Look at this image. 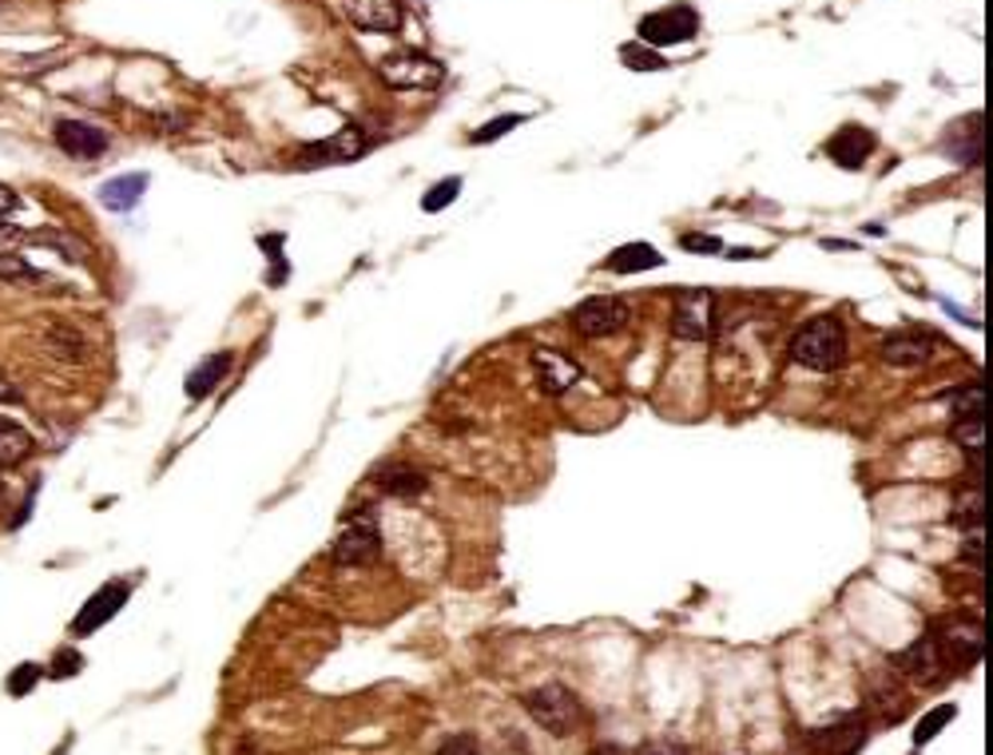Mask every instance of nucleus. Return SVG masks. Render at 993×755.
<instances>
[{
	"label": "nucleus",
	"instance_id": "b1692460",
	"mask_svg": "<svg viewBox=\"0 0 993 755\" xmlns=\"http://www.w3.org/2000/svg\"><path fill=\"white\" fill-rule=\"evenodd\" d=\"M32 453V434L24 425H17L12 417H0V470H12V465L29 462Z\"/></svg>",
	"mask_w": 993,
	"mask_h": 755
},
{
	"label": "nucleus",
	"instance_id": "4c0bfd02",
	"mask_svg": "<svg viewBox=\"0 0 993 755\" xmlns=\"http://www.w3.org/2000/svg\"><path fill=\"white\" fill-rule=\"evenodd\" d=\"M965 561L974 568H982V528H974V533H965V545H962Z\"/></svg>",
	"mask_w": 993,
	"mask_h": 755
},
{
	"label": "nucleus",
	"instance_id": "4be33fe9",
	"mask_svg": "<svg viewBox=\"0 0 993 755\" xmlns=\"http://www.w3.org/2000/svg\"><path fill=\"white\" fill-rule=\"evenodd\" d=\"M656 266H663V255L652 243H625L608 255V271L612 274H640V271H656Z\"/></svg>",
	"mask_w": 993,
	"mask_h": 755
},
{
	"label": "nucleus",
	"instance_id": "f257e3e1",
	"mask_svg": "<svg viewBox=\"0 0 993 755\" xmlns=\"http://www.w3.org/2000/svg\"><path fill=\"white\" fill-rule=\"evenodd\" d=\"M787 354H791L794 366L814 370V374H834V370L847 366L851 339H847V326H842L839 314H814L791 334Z\"/></svg>",
	"mask_w": 993,
	"mask_h": 755
},
{
	"label": "nucleus",
	"instance_id": "9d476101",
	"mask_svg": "<svg viewBox=\"0 0 993 755\" xmlns=\"http://www.w3.org/2000/svg\"><path fill=\"white\" fill-rule=\"evenodd\" d=\"M366 155V135L358 132V128H342L338 135H331V140H322V143H306L303 151H298V160H294V168H326V163H354Z\"/></svg>",
	"mask_w": 993,
	"mask_h": 755
},
{
	"label": "nucleus",
	"instance_id": "ea45409f",
	"mask_svg": "<svg viewBox=\"0 0 993 755\" xmlns=\"http://www.w3.org/2000/svg\"><path fill=\"white\" fill-rule=\"evenodd\" d=\"M17 208H20V195L9 188V183H0V223H4Z\"/></svg>",
	"mask_w": 993,
	"mask_h": 755
},
{
	"label": "nucleus",
	"instance_id": "c03bdc74",
	"mask_svg": "<svg viewBox=\"0 0 993 755\" xmlns=\"http://www.w3.org/2000/svg\"><path fill=\"white\" fill-rule=\"evenodd\" d=\"M4 493H9V490H4V482H0V501H4Z\"/></svg>",
	"mask_w": 993,
	"mask_h": 755
},
{
	"label": "nucleus",
	"instance_id": "f8f14e48",
	"mask_svg": "<svg viewBox=\"0 0 993 755\" xmlns=\"http://www.w3.org/2000/svg\"><path fill=\"white\" fill-rule=\"evenodd\" d=\"M533 370H537V390L540 394H549V397L568 394V390L580 382V374H585L577 362L565 359L560 350H549V346L533 350Z\"/></svg>",
	"mask_w": 993,
	"mask_h": 755
},
{
	"label": "nucleus",
	"instance_id": "4468645a",
	"mask_svg": "<svg viewBox=\"0 0 993 755\" xmlns=\"http://www.w3.org/2000/svg\"><path fill=\"white\" fill-rule=\"evenodd\" d=\"M942 151H946V160L962 163V168H977L985 155V123L982 115H965V120H957L954 128L946 132V140H942Z\"/></svg>",
	"mask_w": 993,
	"mask_h": 755
},
{
	"label": "nucleus",
	"instance_id": "2f4dec72",
	"mask_svg": "<svg viewBox=\"0 0 993 755\" xmlns=\"http://www.w3.org/2000/svg\"><path fill=\"white\" fill-rule=\"evenodd\" d=\"M529 120L525 112H509V115H497V120H489L485 128H477L474 132V143H493V140H501V135H509L513 128H520V123Z\"/></svg>",
	"mask_w": 993,
	"mask_h": 755
},
{
	"label": "nucleus",
	"instance_id": "9b49d317",
	"mask_svg": "<svg viewBox=\"0 0 993 755\" xmlns=\"http://www.w3.org/2000/svg\"><path fill=\"white\" fill-rule=\"evenodd\" d=\"M128 596H132V585H128V581H108L100 593H92L84 601V608H80L77 621H72V633L92 636L95 628H104V624L120 613L123 604H128Z\"/></svg>",
	"mask_w": 993,
	"mask_h": 755
},
{
	"label": "nucleus",
	"instance_id": "f03ea898",
	"mask_svg": "<svg viewBox=\"0 0 993 755\" xmlns=\"http://www.w3.org/2000/svg\"><path fill=\"white\" fill-rule=\"evenodd\" d=\"M520 704L533 716V724H540L549 736H573L580 724V704L565 684H540V688L525 692Z\"/></svg>",
	"mask_w": 993,
	"mask_h": 755
},
{
	"label": "nucleus",
	"instance_id": "cd10ccee",
	"mask_svg": "<svg viewBox=\"0 0 993 755\" xmlns=\"http://www.w3.org/2000/svg\"><path fill=\"white\" fill-rule=\"evenodd\" d=\"M950 437H954V442L962 445L965 453H977L985 445V414L954 417V425H950Z\"/></svg>",
	"mask_w": 993,
	"mask_h": 755
},
{
	"label": "nucleus",
	"instance_id": "20e7f679",
	"mask_svg": "<svg viewBox=\"0 0 993 755\" xmlns=\"http://www.w3.org/2000/svg\"><path fill=\"white\" fill-rule=\"evenodd\" d=\"M628 319H632V306L620 294H592V299L577 302L568 314L580 339H612L616 331H625Z\"/></svg>",
	"mask_w": 993,
	"mask_h": 755
},
{
	"label": "nucleus",
	"instance_id": "423d86ee",
	"mask_svg": "<svg viewBox=\"0 0 993 755\" xmlns=\"http://www.w3.org/2000/svg\"><path fill=\"white\" fill-rule=\"evenodd\" d=\"M700 32V12L691 4H668V9H656L636 24V37L652 48H676L688 44L691 37Z\"/></svg>",
	"mask_w": 993,
	"mask_h": 755
},
{
	"label": "nucleus",
	"instance_id": "f704fd0d",
	"mask_svg": "<svg viewBox=\"0 0 993 755\" xmlns=\"http://www.w3.org/2000/svg\"><path fill=\"white\" fill-rule=\"evenodd\" d=\"M680 246L691 251V255H723V251H728L723 239H716V235H683Z\"/></svg>",
	"mask_w": 993,
	"mask_h": 755
},
{
	"label": "nucleus",
	"instance_id": "58836bf2",
	"mask_svg": "<svg viewBox=\"0 0 993 755\" xmlns=\"http://www.w3.org/2000/svg\"><path fill=\"white\" fill-rule=\"evenodd\" d=\"M636 755H688L680 744H672V739H652V744H644Z\"/></svg>",
	"mask_w": 993,
	"mask_h": 755
},
{
	"label": "nucleus",
	"instance_id": "79ce46f5",
	"mask_svg": "<svg viewBox=\"0 0 993 755\" xmlns=\"http://www.w3.org/2000/svg\"><path fill=\"white\" fill-rule=\"evenodd\" d=\"M592 755H632V752H625V747H620V744H600Z\"/></svg>",
	"mask_w": 993,
	"mask_h": 755
},
{
	"label": "nucleus",
	"instance_id": "f3484780",
	"mask_svg": "<svg viewBox=\"0 0 993 755\" xmlns=\"http://www.w3.org/2000/svg\"><path fill=\"white\" fill-rule=\"evenodd\" d=\"M871 151H874V132H867V128H859V123H847V128H839V132L827 140V155L847 171H859Z\"/></svg>",
	"mask_w": 993,
	"mask_h": 755
},
{
	"label": "nucleus",
	"instance_id": "7ed1b4c3",
	"mask_svg": "<svg viewBox=\"0 0 993 755\" xmlns=\"http://www.w3.org/2000/svg\"><path fill=\"white\" fill-rule=\"evenodd\" d=\"M378 76L382 84H389L394 92H434L442 88L445 68L442 60H434L429 52H394V57L378 60Z\"/></svg>",
	"mask_w": 993,
	"mask_h": 755
},
{
	"label": "nucleus",
	"instance_id": "39448f33",
	"mask_svg": "<svg viewBox=\"0 0 993 755\" xmlns=\"http://www.w3.org/2000/svg\"><path fill=\"white\" fill-rule=\"evenodd\" d=\"M894 668H899L910 684H918V688H938V684L954 672V664H950V656L942 652L938 636L926 633V636H918L914 644H906V648L894 656Z\"/></svg>",
	"mask_w": 993,
	"mask_h": 755
},
{
	"label": "nucleus",
	"instance_id": "dca6fc26",
	"mask_svg": "<svg viewBox=\"0 0 993 755\" xmlns=\"http://www.w3.org/2000/svg\"><path fill=\"white\" fill-rule=\"evenodd\" d=\"M867 736H871L867 719L847 716L842 724H831V727H823V732H814L811 747H814V755H854L862 744H867Z\"/></svg>",
	"mask_w": 993,
	"mask_h": 755
},
{
	"label": "nucleus",
	"instance_id": "473e14b6",
	"mask_svg": "<svg viewBox=\"0 0 993 755\" xmlns=\"http://www.w3.org/2000/svg\"><path fill=\"white\" fill-rule=\"evenodd\" d=\"M620 57H625V68H636V72H663V68H668V60H660L656 52H648V48H636V44L620 48Z\"/></svg>",
	"mask_w": 993,
	"mask_h": 755
},
{
	"label": "nucleus",
	"instance_id": "a19ab883",
	"mask_svg": "<svg viewBox=\"0 0 993 755\" xmlns=\"http://www.w3.org/2000/svg\"><path fill=\"white\" fill-rule=\"evenodd\" d=\"M942 306H946V311H950V314H954V319H962V322H965V326H970V331H982V322H977V319H974V314L965 311V306H954V302H950V299H942Z\"/></svg>",
	"mask_w": 993,
	"mask_h": 755
},
{
	"label": "nucleus",
	"instance_id": "ddd939ff",
	"mask_svg": "<svg viewBox=\"0 0 993 755\" xmlns=\"http://www.w3.org/2000/svg\"><path fill=\"white\" fill-rule=\"evenodd\" d=\"M342 12L351 17L354 29L362 32H397L402 29V0H338Z\"/></svg>",
	"mask_w": 993,
	"mask_h": 755
},
{
	"label": "nucleus",
	"instance_id": "c85d7f7f",
	"mask_svg": "<svg viewBox=\"0 0 993 755\" xmlns=\"http://www.w3.org/2000/svg\"><path fill=\"white\" fill-rule=\"evenodd\" d=\"M942 402H946L950 414H954V417L985 414V390H982V386H957V390H946V394H942Z\"/></svg>",
	"mask_w": 993,
	"mask_h": 755
},
{
	"label": "nucleus",
	"instance_id": "e433bc0d",
	"mask_svg": "<svg viewBox=\"0 0 993 755\" xmlns=\"http://www.w3.org/2000/svg\"><path fill=\"white\" fill-rule=\"evenodd\" d=\"M80 664H84V661H80V652H72V648L57 652V668H52V676H77Z\"/></svg>",
	"mask_w": 993,
	"mask_h": 755
},
{
	"label": "nucleus",
	"instance_id": "a211bd4d",
	"mask_svg": "<svg viewBox=\"0 0 993 755\" xmlns=\"http://www.w3.org/2000/svg\"><path fill=\"white\" fill-rule=\"evenodd\" d=\"M148 183L152 175L148 171H123V175H112V180L100 188V203L115 215H128V211L140 208V199L148 195Z\"/></svg>",
	"mask_w": 993,
	"mask_h": 755
},
{
	"label": "nucleus",
	"instance_id": "412c9836",
	"mask_svg": "<svg viewBox=\"0 0 993 755\" xmlns=\"http://www.w3.org/2000/svg\"><path fill=\"white\" fill-rule=\"evenodd\" d=\"M227 370H231V354H227V350H223V354H207V359L199 362V366L188 374V386H183V390H188L191 402H203V397H211V390H215L219 382L227 378Z\"/></svg>",
	"mask_w": 993,
	"mask_h": 755
},
{
	"label": "nucleus",
	"instance_id": "0eeeda50",
	"mask_svg": "<svg viewBox=\"0 0 993 755\" xmlns=\"http://www.w3.org/2000/svg\"><path fill=\"white\" fill-rule=\"evenodd\" d=\"M938 644L950 656V664H962V668H974L985 652V624L970 613H954L934 628Z\"/></svg>",
	"mask_w": 993,
	"mask_h": 755
},
{
	"label": "nucleus",
	"instance_id": "7c9ffc66",
	"mask_svg": "<svg viewBox=\"0 0 993 755\" xmlns=\"http://www.w3.org/2000/svg\"><path fill=\"white\" fill-rule=\"evenodd\" d=\"M950 719H957V704H938V708H930L926 716H922V724L914 727V744H930Z\"/></svg>",
	"mask_w": 993,
	"mask_h": 755
},
{
	"label": "nucleus",
	"instance_id": "393cba45",
	"mask_svg": "<svg viewBox=\"0 0 993 755\" xmlns=\"http://www.w3.org/2000/svg\"><path fill=\"white\" fill-rule=\"evenodd\" d=\"M950 521H954L962 533H974L985 521V493L982 485H965V490L954 493V510H950Z\"/></svg>",
	"mask_w": 993,
	"mask_h": 755
},
{
	"label": "nucleus",
	"instance_id": "c9c22d12",
	"mask_svg": "<svg viewBox=\"0 0 993 755\" xmlns=\"http://www.w3.org/2000/svg\"><path fill=\"white\" fill-rule=\"evenodd\" d=\"M437 755H477V739L474 736H449L442 747H437Z\"/></svg>",
	"mask_w": 993,
	"mask_h": 755
},
{
	"label": "nucleus",
	"instance_id": "72a5a7b5",
	"mask_svg": "<svg viewBox=\"0 0 993 755\" xmlns=\"http://www.w3.org/2000/svg\"><path fill=\"white\" fill-rule=\"evenodd\" d=\"M40 676H44V672H40L37 664H20V668L9 676V696H29V692L40 684Z\"/></svg>",
	"mask_w": 993,
	"mask_h": 755
},
{
	"label": "nucleus",
	"instance_id": "6ab92c4d",
	"mask_svg": "<svg viewBox=\"0 0 993 755\" xmlns=\"http://www.w3.org/2000/svg\"><path fill=\"white\" fill-rule=\"evenodd\" d=\"M882 362H890V366H899V370H918V366H926L930 354H934V346H930L926 334H890V339H882L879 346Z\"/></svg>",
	"mask_w": 993,
	"mask_h": 755
},
{
	"label": "nucleus",
	"instance_id": "c756f323",
	"mask_svg": "<svg viewBox=\"0 0 993 755\" xmlns=\"http://www.w3.org/2000/svg\"><path fill=\"white\" fill-rule=\"evenodd\" d=\"M457 195H462V175H449V180L434 183V188L422 195V211H426V215H437V211L449 208Z\"/></svg>",
	"mask_w": 993,
	"mask_h": 755
},
{
	"label": "nucleus",
	"instance_id": "5701e85b",
	"mask_svg": "<svg viewBox=\"0 0 993 755\" xmlns=\"http://www.w3.org/2000/svg\"><path fill=\"white\" fill-rule=\"evenodd\" d=\"M32 246H48V251H57L60 259H68V263H77L84 266L88 263V243L80 235H72V231H60V226H44V231H29Z\"/></svg>",
	"mask_w": 993,
	"mask_h": 755
},
{
	"label": "nucleus",
	"instance_id": "1a4fd4ad",
	"mask_svg": "<svg viewBox=\"0 0 993 755\" xmlns=\"http://www.w3.org/2000/svg\"><path fill=\"white\" fill-rule=\"evenodd\" d=\"M378 553H382V528L369 513H358V517L334 537V548H331L334 565H374Z\"/></svg>",
	"mask_w": 993,
	"mask_h": 755
},
{
	"label": "nucleus",
	"instance_id": "37998d69",
	"mask_svg": "<svg viewBox=\"0 0 993 755\" xmlns=\"http://www.w3.org/2000/svg\"><path fill=\"white\" fill-rule=\"evenodd\" d=\"M0 397H4V402H20V394L17 390H9V386H0Z\"/></svg>",
	"mask_w": 993,
	"mask_h": 755
},
{
	"label": "nucleus",
	"instance_id": "bb28decb",
	"mask_svg": "<svg viewBox=\"0 0 993 755\" xmlns=\"http://www.w3.org/2000/svg\"><path fill=\"white\" fill-rule=\"evenodd\" d=\"M0 283L48 286V283H52V279H48L44 271H37V266H32L24 255H17V251H0Z\"/></svg>",
	"mask_w": 993,
	"mask_h": 755
},
{
	"label": "nucleus",
	"instance_id": "a878e982",
	"mask_svg": "<svg viewBox=\"0 0 993 755\" xmlns=\"http://www.w3.org/2000/svg\"><path fill=\"white\" fill-rule=\"evenodd\" d=\"M44 342H48V350H52L57 359H64V362H84L88 359V339L77 331V326L57 322V326H48Z\"/></svg>",
	"mask_w": 993,
	"mask_h": 755
},
{
	"label": "nucleus",
	"instance_id": "2eb2a0df",
	"mask_svg": "<svg viewBox=\"0 0 993 755\" xmlns=\"http://www.w3.org/2000/svg\"><path fill=\"white\" fill-rule=\"evenodd\" d=\"M52 135H57L60 151L72 155V160H100L108 151V132L84 120H60Z\"/></svg>",
	"mask_w": 993,
	"mask_h": 755
},
{
	"label": "nucleus",
	"instance_id": "6e6552de",
	"mask_svg": "<svg viewBox=\"0 0 993 755\" xmlns=\"http://www.w3.org/2000/svg\"><path fill=\"white\" fill-rule=\"evenodd\" d=\"M716 326V294L711 291H676L672 294V334L683 342H708Z\"/></svg>",
	"mask_w": 993,
	"mask_h": 755
},
{
	"label": "nucleus",
	"instance_id": "aec40b11",
	"mask_svg": "<svg viewBox=\"0 0 993 755\" xmlns=\"http://www.w3.org/2000/svg\"><path fill=\"white\" fill-rule=\"evenodd\" d=\"M378 490L389 493V497H422V493L429 490V477L422 470H414V465H386V470H378Z\"/></svg>",
	"mask_w": 993,
	"mask_h": 755
}]
</instances>
